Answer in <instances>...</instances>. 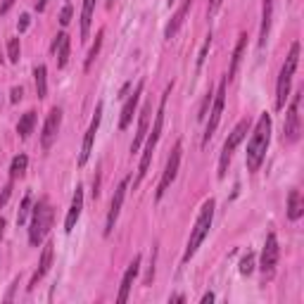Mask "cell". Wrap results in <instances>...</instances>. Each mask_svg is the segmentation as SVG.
I'll list each match as a JSON object with an SVG mask.
<instances>
[{
  "mask_svg": "<svg viewBox=\"0 0 304 304\" xmlns=\"http://www.w3.org/2000/svg\"><path fill=\"white\" fill-rule=\"evenodd\" d=\"M214 207H216V202L212 200V197L202 205L200 216H197V221H195V228H193V233H190V240H188V247H186V254H183V261L193 259L197 247H200L202 240L207 238V233H209V228H212V219H214Z\"/></svg>",
  "mask_w": 304,
  "mask_h": 304,
  "instance_id": "obj_3",
  "label": "cell"
},
{
  "mask_svg": "<svg viewBox=\"0 0 304 304\" xmlns=\"http://www.w3.org/2000/svg\"><path fill=\"white\" fill-rule=\"evenodd\" d=\"M126 188H128V179H124L119 183V188L114 190V197H112V205H109V214H107V224H105V235L114 231V224H116V216L121 212V205H124V195H126Z\"/></svg>",
  "mask_w": 304,
  "mask_h": 304,
  "instance_id": "obj_13",
  "label": "cell"
},
{
  "mask_svg": "<svg viewBox=\"0 0 304 304\" xmlns=\"http://www.w3.org/2000/svg\"><path fill=\"white\" fill-rule=\"evenodd\" d=\"M209 45H212V34L205 38V43H202V50H200V55H197V69L205 64V60H207V53H209Z\"/></svg>",
  "mask_w": 304,
  "mask_h": 304,
  "instance_id": "obj_33",
  "label": "cell"
},
{
  "mask_svg": "<svg viewBox=\"0 0 304 304\" xmlns=\"http://www.w3.org/2000/svg\"><path fill=\"white\" fill-rule=\"evenodd\" d=\"M216 8V0H212V8H209V10H214Z\"/></svg>",
  "mask_w": 304,
  "mask_h": 304,
  "instance_id": "obj_44",
  "label": "cell"
},
{
  "mask_svg": "<svg viewBox=\"0 0 304 304\" xmlns=\"http://www.w3.org/2000/svg\"><path fill=\"white\" fill-rule=\"evenodd\" d=\"M190 5H193V0H183V5H181V8L176 10V15L171 17V22L167 24V29H164V38H167V41H171V38L176 36V31L181 29V24L186 22V15H188Z\"/></svg>",
  "mask_w": 304,
  "mask_h": 304,
  "instance_id": "obj_17",
  "label": "cell"
},
{
  "mask_svg": "<svg viewBox=\"0 0 304 304\" xmlns=\"http://www.w3.org/2000/svg\"><path fill=\"white\" fill-rule=\"evenodd\" d=\"M10 193H12V183H8L5 188H3V195H0V205H5L10 200Z\"/></svg>",
  "mask_w": 304,
  "mask_h": 304,
  "instance_id": "obj_37",
  "label": "cell"
},
{
  "mask_svg": "<svg viewBox=\"0 0 304 304\" xmlns=\"http://www.w3.org/2000/svg\"><path fill=\"white\" fill-rule=\"evenodd\" d=\"M143 81H138V86H135V90L128 95V100L124 102V109H121V119H119V128L121 131H126L128 126H131V121H133V114H135V107H138V100H140V93H143Z\"/></svg>",
  "mask_w": 304,
  "mask_h": 304,
  "instance_id": "obj_14",
  "label": "cell"
},
{
  "mask_svg": "<svg viewBox=\"0 0 304 304\" xmlns=\"http://www.w3.org/2000/svg\"><path fill=\"white\" fill-rule=\"evenodd\" d=\"M100 121H102V102L95 105V114L90 119V126H88V131H86V138H83V147H81V155H79L81 167L88 162L90 152H93V143H95V133H98V128H100Z\"/></svg>",
  "mask_w": 304,
  "mask_h": 304,
  "instance_id": "obj_10",
  "label": "cell"
},
{
  "mask_svg": "<svg viewBox=\"0 0 304 304\" xmlns=\"http://www.w3.org/2000/svg\"><path fill=\"white\" fill-rule=\"evenodd\" d=\"M102 38H105V31L100 29V31H98V36H95V43H93V48H90L88 57H86V69H90V67H93V62H95V57H98L100 48H102Z\"/></svg>",
  "mask_w": 304,
  "mask_h": 304,
  "instance_id": "obj_28",
  "label": "cell"
},
{
  "mask_svg": "<svg viewBox=\"0 0 304 304\" xmlns=\"http://www.w3.org/2000/svg\"><path fill=\"white\" fill-rule=\"evenodd\" d=\"M212 100H214V93H212V88H209V90H207V95H205V100H202L200 114H197V119H200V121H205V119H207V109H209V105H212Z\"/></svg>",
  "mask_w": 304,
  "mask_h": 304,
  "instance_id": "obj_32",
  "label": "cell"
},
{
  "mask_svg": "<svg viewBox=\"0 0 304 304\" xmlns=\"http://www.w3.org/2000/svg\"><path fill=\"white\" fill-rule=\"evenodd\" d=\"M29 24H31V17H29V15H22V17H19V24H17L19 34H24V31L29 29Z\"/></svg>",
  "mask_w": 304,
  "mask_h": 304,
  "instance_id": "obj_36",
  "label": "cell"
},
{
  "mask_svg": "<svg viewBox=\"0 0 304 304\" xmlns=\"http://www.w3.org/2000/svg\"><path fill=\"white\" fill-rule=\"evenodd\" d=\"M27 155H17L15 160H12V167H10V176H12V181L15 179H22L24 174H27Z\"/></svg>",
  "mask_w": 304,
  "mask_h": 304,
  "instance_id": "obj_27",
  "label": "cell"
},
{
  "mask_svg": "<svg viewBox=\"0 0 304 304\" xmlns=\"http://www.w3.org/2000/svg\"><path fill=\"white\" fill-rule=\"evenodd\" d=\"M45 5H48V0H36V10H38V12H43Z\"/></svg>",
  "mask_w": 304,
  "mask_h": 304,
  "instance_id": "obj_42",
  "label": "cell"
},
{
  "mask_svg": "<svg viewBox=\"0 0 304 304\" xmlns=\"http://www.w3.org/2000/svg\"><path fill=\"white\" fill-rule=\"evenodd\" d=\"M50 264H53V242H45L43 254H41V261H38L36 273H34V278H31V285H29V290H34V287L38 285V280H41V278H43L45 273H48Z\"/></svg>",
  "mask_w": 304,
  "mask_h": 304,
  "instance_id": "obj_18",
  "label": "cell"
},
{
  "mask_svg": "<svg viewBox=\"0 0 304 304\" xmlns=\"http://www.w3.org/2000/svg\"><path fill=\"white\" fill-rule=\"evenodd\" d=\"M34 124H36V112L31 109V112H27V114L19 119V124H17V133L22 140H27L29 135H31V131H34Z\"/></svg>",
  "mask_w": 304,
  "mask_h": 304,
  "instance_id": "obj_25",
  "label": "cell"
},
{
  "mask_svg": "<svg viewBox=\"0 0 304 304\" xmlns=\"http://www.w3.org/2000/svg\"><path fill=\"white\" fill-rule=\"evenodd\" d=\"M214 302V292H205L202 295V304H212Z\"/></svg>",
  "mask_w": 304,
  "mask_h": 304,
  "instance_id": "obj_40",
  "label": "cell"
},
{
  "mask_svg": "<svg viewBox=\"0 0 304 304\" xmlns=\"http://www.w3.org/2000/svg\"><path fill=\"white\" fill-rule=\"evenodd\" d=\"M12 3H15V0H3V5H0V15H5V12L12 8Z\"/></svg>",
  "mask_w": 304,
  "mask_h": 304,
  "instance_id": "obj_39",
  "label": "cell"
},
{
  "mask_svg": "<svg viewBox=\"0 0 304 304\" xmlns=\"http://www.w3.org/2000/svg\"><path fill=\"white\" fill-rule=\"evenodd\" d=\"M112 3H114V0H112Z\"/></svg>",
  "mask_w": 304,
  "mask_h": 304,
  "instance_id": "obj_46",
  "label": "cell"
},
{
  "mask_svg": "<svg viewBox=\"0 0 304 304\" xmlns=\"http://www.w3.org/2000/svg\"><path fill=\"white\" fill-rule=\"evenodd\" d=\"M81 209H83V188L76 186L74 197H72V207H69L67 219H64V231H67V233L74 231V226H76V221H79V216H81Z\"/></svg>",
  "mask_w": 304,
  "mask_h": 304,
  "instance_id": "obj_16",
  "label": "cell"
},
{
  "mask_svg": "<svg viewBox=\"0 0 304 304\" xmlns=\"http://www.w3.org/2000/svg\"><path fill=\"white\" fill-rule=\"evenodd\" d=\"M169 302H186V295H171Z\"/></svg>",
  "mask_w": 304,
  "mask_h": 304,
  "instance_id": "obj_41",
  "label": "cell"
},
{
  "mask_svg": "<svg viewBox=\"0 0 304 304\" xmlns=\"http://www.w3.org/2000/svg\"><path fill=\"white\" fill-rule=\"evenodd\" d=\"M268 140H271V116L264 112L259 116V121L252 131V138L247 143V152H245V164H247V171H259L261 162L266 157L268 150Z\"/></svg>",
  "mask_w": 304,
  "mask_h": 304,
  "instance_id": "obj_1",
  "label": "cell"
},
{
  "mask_svg": "<svg viewBox=\"0 0 304 304\" xmlns=\"http://www.w3.org/2000/svg\"><path fill=\"white\" fill-rule=\"evenodd\" d=\"M304 214V202H302V193L299 190H290L287 195V219L297 221Z\"/></svg>",
  "mask_w": 304,
  "mask_h": 304,
  "instance_id": "obj_22",
  "label": "cell"
},
{
  "mask_svg": "<svg viewBox=\"0 0 304 304\" xmlns=\"http://www.w3.org/2000/svg\"><path fill=\"white\" fill-rule=\"evenodd\" d=\"M3 231H5V219H0V238H3Z\"/></svg>",
  "mask_w": 304,
  "mask_h": 304,
  "instance_id": "obj_43",
  "label": "cell"
},
{
  "mask_svg": "<svg viewBox=\"0 0 304 304\" xmlns=\"http://www.w3.org/2000/svg\"><path fill=\"white\" fill-rule=\"evenodd\" d=\"M181 150H183V145L176 143V147H174V152L169 155V160H167V169H164V176H162L160 181V188H157V200H162L164 197V193L169 190V186L176 181V174H179V164H181Z\"/></svg>",
  "mask_w": 304,
  "mask_h": 304,
  "instance_id": "obj_9",
  "label": "cell"
},
{
  "mask_svg": "<svg viewBox=\"0 0 304 304\" xmlns=\"http://www.w3.org/2000/svg\"><path fill=\"white\" fill-rule=\"evenodd\" d=\"M17 285H19V278H15V280H12V285H10V292H8V297H5V302H12V297H15V290H17Z\"/></svg>",
  "mask_w": 304,
  "mask_h": 304,
  "instance_id": "obj_38",
  "label": "cell"
},
{
  "mask_svg": "<svg viewBox=\"0 0 304 304\" xmlns=\"http://www.w3.org/2000/svg\"><path fill=\"white\" fill-rule=\"evenodd\" d=\"M252 271H254V254L247 252V254L240 259V273H242V276H250Z\"/></svg>",
  "mask_w": 304,
  "mask_h": 304,
  "instance_id": "obj_31",
  "label": "cell"
},
{
  "mask_svg": "<svg viewBox=\"0 0 304 304\" xmlns=\"http://www.w3.org/2000/svg\"><path fill=\"white\" fill-rule=\"evenodd\" d=\"M93 10H95V0H83V12H81V41H88L90 22H93Z\"/></svg>",
  "mask_w": 304,
  "mask_h": 304,
  "instance_id": "obj_24",
  "label": "cell"
},
{
  "mask_svg": "<svg viewBox=\"0 0 304 304\" xmlns=\"http://www.w3.org/2000/svg\"><path fill=\"white\" fill-rule=\"evenodd\" d=\"M150 112H152V105L150 102H145L143 112H140V121H138V133H135L133 143H131V152H138L140 150V145H143L145 135H147V124H150Z\"/></svg>",
  "mask_w": 304,
  "mask_h": 304,
  "instance_id": "obj_20",
  "label": "cell"
},
{
  "mask_svg": "<svg viewBox=\"0 0 304 304\" xmlns=\"http://www.w3.org/2000/svg\"><path fill=\"white\" fill-rule=\"evenodd\" d=\"M22 95H24V90H22V86H15V88L10 90V102H15V105H17L19 100H22Z\"/></svg>",
  "mask_w": 304,
  "mask_h": 304,
  "instance_id": "obj_35",
  "label": "cell"
},
{
  "mask_svg": "<svg viewBox=\"0 0 304 304\" xmlns=\"http://www.w3.org/2000/svg\"><path fill=\"white\" fill-rule=\"evenodd\" d=\"M50 224H53V209L43 200L34 207V219H31V228H29V242L34 247H38L43 242V238L50 231Z\"/></svg>",
  "mask_w": 304,
  "mask_h": 304,
  "instance_id": "obj_5",
  "label": "cell"
},
{
  "mask_svg": "<svg viewBox=\"0 0 304 304\" xmlns=\"http://www.w3.org/2000/svg\"><path fill=\"white\" fill-rule=\"evenodd\" d=\"M174 3H176V0H169V8H171V5H174Z\"/></svg>",
  "mask_w": 304,
  "mask_h": 304,
  "instance_id": "obj_45",
  "label": "cell"
},
{
  "mask_svg": "<svg viewBox=\"0 0 304 304\" xmlns=\"http://www.w3.org/2000/svg\"><path fill=\"white\" fill-rule=\"evenodd\" d=\"M299 95L302 93H297L295 98H292V105L287 107V114H285V131H283V140L285 143H295L297 138H299Z\"/></svg>",
  "mask_w": 304,
  "mask_h": 304,
  "instance_id": "obj_11",
  "label": "cell"
},
{
  "mask_svg": "<svg viewBox=\"0 0 304 304\" xmlns=\"http://www.w3.org/2000/svg\"><path fill=\"white\" fill-rule=\"evenodd\" d=\"M19 53H22V48H19V38H10L8 43V57L12 64L19 62Z\"/></svg>",
  "mask_w": 304,
  "mask_h": 304,
  "instance_id": "obj_30",
  "label": "cell"
},
{
  "mask_svg": "<svg viewBox=\"0 0 304 304\" xmlns=\"http://www.w3.org/2000/svg\"><path fill=\"white\" fill-rule=\"evenodd\" d=\"M138 271H140V254H135L133 261L128 264V268H126L124 278H121V287H119V295H116V302L124 304L126 299H128V292H131V287H133V280L135 276H138Z\"/></svg>",
  "mask_w": 304,
  "mask_h": 304,
  "instance_id": "obj_15",
  "label": "cell"
},
{
  "mask_svg": "<svg viewBox=\"0 0 304 304\" xmlns=\"http://www.w3.org/2000/svg\"><path fill=\"white\" fill-rule=\"evenodd\" d=\"M69 48H72V41H69V36L67 34H57V38H55L53 43V53L57 55V67L62 69V67H67V62H69Z\"/></svg>",
  "mask_w": 304,
  "mask_h": 304,
  "instance_id": "obj_19",
  "label": "cell"
},
{
  "mask_svg": "<svg viewBox=\"0 0 304 304\" xmlns=\"http://www.w3.org/2000/svg\"><path fill=\"white\" fill-rule=\"evenodd\" d=\"M247 131H250V119H240L238 126L231 131V135L226 138L224 152H221V160H219V179H226V171H228V164H231L233 152H235V147L245 140Z\"/></svg>",
  "mask_w": 304,
  "mask_h": 304,
  "instance_id": "obj_6",
  "label": "cell"
},
{
  "mask_svg": "<svg viewBox=\"0 0 304 304\" xmlns=\"http://www.w3.org/2000/svg\"><path fill=\"white\" fill-rule=\"evenodd\" d=\"M271 17H273V0H264L261 5V29H259V45L264 48L271 31Z\"/></svg>",
  "mask_w": 304,
  "mask_h": 304,
  "instance_id": "obj_21",
  "label": "cell"
},
{
  "mask_svg": "<svg viewBox=\"0 0 304 304\" xmlns=\"http://www.w3.org/2000/svg\"><path fill=\"white\" fill-rule=\"evenodd\" d=\"M297 62H299V43H292L290 53L285 57V64L280 67V74H278V86H276V109L285 107L287 98H290V83H292V74L297 69Z\"/></svg>",
  "mask_w": 304,
  "mask_h": 304,
  "instance_id": "obj_4",
  "label": "cell"
},
{
  "mask_svg": "<svg viewBox=\"0 0 304 304\" xmlns=\"http://www.w3.org/2000/svg\"><path fill=\"white\" fill-rule=\"evenodd\" d=\"M72 15H74L72 5H64V10L60 12V24H62V27H67V24L72 22Z\"/></svg>",
  "mask_w": 304,
  "mask_h": 304,
  "instance_id": "obj_34",
  "label": "cell"
},
{
  "mask_svg": "<svg viewBox=\"0 0 304 304\" xmlns=\"http://www.w3.org/2000/svg\"><path fill=\"white\" fill-rule=\"evenodd\" d=\"M171 95V83L167 86L164 90V95L160 100V109H157V114H155V124H152V131H147V143H145V152L143 157H140V167H138V179H135V186L145 179V174L150 169V162H152V155H155V147L160 143V135H162V128H164V112H167V100Z\"/></svg>",
  "mask_w": 304,
  "mask_h": 304,
  "instance_id": "obj_2",
  "label": "cell"
},
{
  "mask_svg": "<svg viewBox=\"0 0 304 304\" xmlns=\"http://www.w3.org/2000/svg\"><path fill=\"white\" fill-rule=\"evenodd\" d=\"M226 88H228V79H224L219 83V90L214 93V100H212V109H209V121H207L205 128V145L212 140L216 126L221 121V114H224V105H226Z\"/></svg>",
  "mask_w": 304,
  "mask_h": 304,
  "instance_id": "obj_7",
  "label": "cell"
},
{
  "mask_svg": "<svg viewBox=\"0 0 304 304\" xmlns=\"http://www.w3.org/2000/svg\"><path fill=\"white\" fill-rule=\"evenodd\" d=\"M34 76H36L38 98H45L48 95V72H45V64H38L36 69H34Z\"/></svg>",
  "mask_w": 304,
  "mask_h": 304,
  "instance_id": "obj_26",
  "label": "cell"
},
{
  "mask_svg": "<svg viewBox=\"0 0 304 304\" xmlns=\"http://www.w3.org/2000/svg\"><path fill=\"white\" fill-rule=\"evenodd\" d=\"M276 264H278V238L276 233H268L266 235V242H264V250H261V273L264 278H273V271H276Z\"/></svg>",
  "mask_w": 304,
  "mask_h": 304,
  "instance_id": "obj_8",
  "label": "cell"
},
{
  "mask_svg": "<svg viewBox=\"0 0 304 304\" xmlns=\"http://www.w3.org/2000/svg\"><path fill=\"white\" fill-rule=\"evenodd\" d=\"M245 48H247V34H240V38H238V45H235L233 57H231V69H228V76H226L228 81L235 76V72H238V67H240V62H242V55H245Z\"/></svg>",
  "mask_w": 304,
  "mask_h": 304,
  "instance_id": "obj_23",
  "label": "cell"
},
{
  "mask_svg": "<svg viewBox=\"0 0 304 304\" xmlns=\"http://www.w3.org/2000/svg\"><path fill=\"white\" fill-rule=\"evenodd\" d=\"M60 121H62V109L60 107H53L50 114L45 119V126H43V135H41V143H43V150H50L57 138V131H60Z\"/></svg>",
  "mask_w": 304,
  "mask_h": 304,
  "instance_id": "obj_12",
  "label": "cell"
},
{
  "mask_svg": "<svg viewBox=\"0 0 304 304\" xmlns=\"http://www.w3.org/2000/svg\"><path fill=\"white\" fill-rule=\"evenodd\" d=\"M31 205H34V197H31V193H27V195H24V200H22V205H19V212H17V224L19 226L27 221L29 212H31Z\"/></svg>",
  "mask_w": 304,
  "mask_h": 304,
  "instance_id": "obj_29",
  "label": "cell"
}]
</instances>
